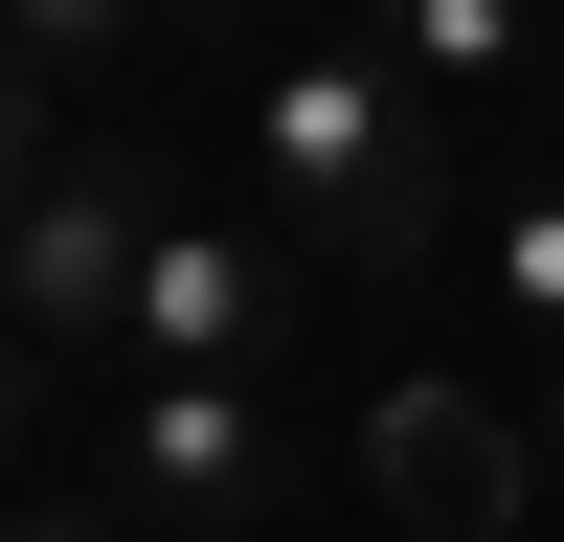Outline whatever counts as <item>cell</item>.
I'll list each match as a JSON object with an SVG mask.
<instances>
[{
    "label": "cell",
    "instance_id": "obj_1",
    "mask_svg": "<svg viewBox=\"0 0 564 542\" xmlns=\"http://www.w3.org/2000/svg\"><path fill=\"white\" fill-rule=\"evenodd\" d=\"M249 181L294 204L316 271H430V226H452V136L384 90V45H361V23L249 68Z\"/></svg>",
    "mask_w": 564,
    "mask_h": 542
},
{
    "label": "cell",
    "instance_id": "obj_2",
    "mask_svg": "<svg viewBox=\"0 0 564 542\" xmlns=\"http://www.w3.org/2000/svg\"><path fill=\"white\" fill-rule=\"evenodd\" d=\"M135 249H159V204H135V159H113V136H68V181H45L23 226H0V339H23V361L113 339V316H135Z\"/></svg>",
    "mask_w": 564,
    "mask_h": 542
},
{
    "label": "cell",
    "instance_id": "obj_3",
    "mask_svg": "<svg viewBox=\"0 0 564 542\" xmlns=\"http://www.w3.org/2000/svg\"><path fill=\"white\" fill-rule=\"evenodd\" d=\"M113 339H135V384H271V339H294V249H271V226H159Z\"/></svg>",
    "mask_w": 564,
    "mask_h": 542
},
{
    "label": "cell",
    "instance_id": "obj_4",
    "mask_svg": "<svg viewBox=\"0 0 564 542\" xmlns=\"http://www.w3.org/2000/svg\"><path fill=\"white\" fill-rule=\"evenodd\" d=\"M361 475H384L430 542H520L542 430H520V406H475V384H384V406H361Z\"/></svg>",
    "mask_w": 564,
    "mask_h": 542
},
{
    "label": "cell",
    "instance_id": "obj_5",
    "mask_svg": "<svg viewBox=\"0 0 564 542\" xmlns=\"http://www.w3.org/2000/svg\"><path fill=\"white\" fill-rule=\"evenodd\" d=\"M90 475H113L135 520H271V497H294L271 475V384H135Z\"/></svg>",
    "mask_w": 564,
    "mask_h": 542
},
{
    "label": "cell",
    "instance_id": "obj_6",
    "mask_svg": "<svg viewBox=\"0 0 564 542\" xmlns=\"http://www.w3.org/2000/svg\"><path fill=\"white\" fill-rule=\"evenodd\" d=\"M361 45H384V90H406V113H430V136H475V113H520V90H542V0H361Z\"/></svg>",
    "mask_w": 564,
    "mask_h": 542
},
{
    "label": "cell",
    "instance_id": "obj_7",
    "mask_svg": "<svg viewBox=\"0 0 564 542\" xmlns=\"http://www.w3.org/2000/svg\"><path fill=\"white\" fill-rule=\"evenodd\" d=\"M135 23H159V0H0V68H45V90H68V68H113Z\"/></svg>",
    "mask_w": 564,
    "mask_h": 542
},
{
    "label": "cell",
    "instance_id": "obj_8",
    "mask_svg": "<svg viewBox=\"0 0 564 542\" xmlns=\"http://www.w3.org/2000/svg\"><path fill=\"white\" fill-rule=\"evenodd\" d=\"M45 181H68V90H45V68H0V226H23Z\"/></svg>",
    "mask_w": 564,
    "mask_h": 542
},
{
    "label": "cell",
    "instance_id": "obj_9",
    "mask_svg": "<svg viewBox=\"0 0 564 542\" xmlns=\"http://www.w3.org/2000/svg\"><path fill=\"white\" fill-rule=\"evenodd\" d=\"M497 294H520L542 361H564V181H542V204H497Z\"/></svg>",
    "mask_w": 564,
    "mask_h": 542
},
{
    "label": "cell",
    "instance_id": "obj_10",
    "mask_svg": "<svg viewBox=\"0 0 564 542\" xmlns=\"http://www.w3.org/2000/svg\"><path fill=\"white\" fill-rule=\"evenodd\" d=\"M0 542H113V520H68V497H23V520H0Z\"/></svg>",
    "mask_w": 564,
    "mask_h": 542
},
{
    "label": "cell",
    "instance_id": "obj_11",
    "mask_svg": "<svg viewBox=\"0 0 564 542\" xmlns=\"http://www.w3.org/2000/svg\"><path fill=\"white\" fill-rule=\"evenodd\" d=\"M23 384H45V361H23V339H0V430H23Z\"/></svg>",
    "mask_w": 564,
    "mask_h": 542
},
{
    "label": "cell",
    "instance_id": "obj_12",
    "mask_svg": "<svg viewBox=\"0 0 564 542\" xmlns=\"http://www.w3.org/2000/svg\"><path fill=\"white\" fill-rule=\"evenodd\" d=\"M542 475H564V361H542Z\"/></svg>",
    "mask_w": 564,
    "mask_h": 542
},
{
    "label": "cell",
    "instance_id": "obj_13",
    "mask_svg": "<svg viewBox=\"0 0 564 542\" xmlns=\"http://www.w3.org/2000/svg\"><path fill=\"white\" fill-rule=\"evenodd\" d=\"M159 23H249V0H159Z\"/></svg>",
    "mask_w": 564,
    "mask_h": 542
},
{
    "label": "cell",
    "instance_id": "obj_14",
    "mask_svg": "<svg viewBox=\"0 0 564 542\" xmlns=\"http://www.w3.org/2000/svg\"><path fill=\"white\" fill-rule=\"evenodd\" d=\"M542 23H564V0H542Z\"/></svg>",
    "mask_w": 564,
    "mask_h": 542
}]
</instances>
